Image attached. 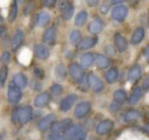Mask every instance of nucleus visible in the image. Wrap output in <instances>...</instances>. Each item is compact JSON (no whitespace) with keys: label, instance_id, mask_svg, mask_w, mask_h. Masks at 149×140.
<instances>
[{"label":"nucleus","instance_id":"53","mask_svg":"<svg viewBox=\"0 0 149 140\" xmlns=\"http://www.w3.org/2000/svg\"><path fill=\"white\" fill-rule=\"evenodd\" d=\"M88 124H89V125L87 126L88 129H93V127H94V123H93V121H88Z\"/></svg>","mask_w":149,"mask_h":140},{"label":"nucleus","instance_id":"39","mask_svg":"<svg viewBox=\"0 0 149 140\" xmlns=\"http://www.w3.org/2000/svg\"><path fill=\"white\" fill-rule=\"evenodd\" d=\"M0 60H1V62H2L3 64H7L10 62V53L7 51L3 52V54L1 55V57H0Z\"/></svg>","mask_w":149,"mask_h":140},{"label":"nucleus","instance_id":"33","mask_svg":"<svg viewBox=\"0 0 149 140\" xmlns=\"http://www.w3.org/2000/svg\"><path fill=\"white\" fill-rule=\"evenodd\" d=\"M82 38L81 32L79 30H72V33L70 34V42L72 44V45H77L80 42Z\"/></svg>","mask_w":149,"mask_h":140},{"label":"nucleus","instance_id":"5","mask_svg":"<svg viewBox=\"0 0 149 140\" xmlns=\"http://www.w3.org/2000/svg\"><path fill=\"white\" fill-rule=\"evenodd\" d=\"M72 125V121L70 119H64L62 121L56 122L53 123L51 126V131L52 133H56V134H61L64 133L70 126Z\"/></svg>","mask_w":149,"mask_h":140},{"label":"nucleus","instance_id":"1","mask_svg":"<svg viewBox=\"0 0 149 140\" xmlns=\"http://www.w3.org/2000/svg\"><path fill=\"white\" fill-rule=\"evenodd\" d=\"M129 9L127 6L122 4H118L112 8L111 10V18L112 20H114L116 22L122 23L126 20V18L128 17Z\"/></svg>","mask_w":149,"mask_h":140},{"label":"nucleus","instance_id":"7","mask_svg":"<svg viewBox=\"0 0 149 140\" xmlns=\"http://www.w3.org/2000/svg\"><path fill=\"white\" fill-rule=\"evenodd\" d=\"M78 99V95L77 94H68L60 101L59 104V108L62 113H65L68 109H70V107L74 105V103L77 101Z\"/></svg>","mask_w":149,"mask_h":140},{"label":"nucleus","instance_id":"41","mask_svg":"<svg viewBox=\"0 0 149 140\" xmlns=\"http://www.w3.org/2000/svg\"><path fill=\"white\" fill-rule=\"evenodd\" d=\"M34 75L37 79H43L44 78V71L40 68L34 69Z\"/></svg>","mask_w":149,"mask_h":140},{"label":"nucleus","instance_id":"25","mask_svg":"<svg viewBox=\"0 0 149 140\" xmlns=\"http://www.w3.org/2000/svg\"><path fill=\"white\" fill-rule=\"evenodd\" d=\"M141 117H142V115L138 111H136V109H130L125 115V121L128 122V123H133V122H136L138 120H140Z\"/></svg>","mask_w":149,"mask_h":140},{"label":"nucleus","instance_id":"4","mask_svg":"<svg viewBox=\"0 0 149 140\" xmlns=\"http://www.w3.org/2000/svg\"><path fill=\"white\" fill-rule=\"evenodd\" d=\"M59 9H60V13H61V15L64 20L68 21L72 18L74 13V5L68 1V0H61L59 3Z\"/></svg>","mask_w":149,"mask_h":140},{"label":"nucleus","instance_id":"17","mask_svg":"<svg viewBox=\"0 0 149 140\" xmlns=\"http://www.w3.org/2000/svg\"><path fill=\"white\" fill-rule=\"evenodd\" d=\"M142 75V68L140 64H134L133 66H131L130 70L128 72V80L130 82H135L136 80H138Z\"/></svg>","mask_w":149,"mask_h":140},{"label":"nucleus","instance_id":"6","mask_svg":"<svg viewBox=\"0 0 149 140\" xmlns=\"http://www.w3.org/2000/svg\"><path fill=\"white\" fill-rule=\"evenodd\" d=\"M87 83L89 85V87L94 90L95 92H99L103 89L104 85H103V82L101 81V79L99 77H97L95 74L93 73H90L87 77Z\"/></svg>","mask_w":149,"mask_h":140},{"label":"nucleus","instance_id":"26","mask_svg":"<svg viewBox=\"0 0 149 140\" xmlns=\"http://www.w3.org/2000/svg\"><path fill=\"white\" fill-rule=\"evenodd\" d=\"M142 94H143L142 88H140V87H136V88L133 90L132 94H131V96L129 97V99H128L129 104H136V103L139 101V99L141 98Z\"/></svg>","mask_w":149,"mask_h":140},{"label":"nucleus","instance_id":"29","mask_svg":"<svg viewBox=\"0 0 149 140\" xmlns=\"http://www.w3.org/2000/svg\"><path fill=\"white\" fill-rule=\"evenodd\" d=\"M118 78V70L116 68H111L107 71V73L105 74V79L107 81V83L112 84L114 83Z\"/></svg>","mask_w":149,"mask_h":140},{"label":"nucleus","instance_id":"15","mask_svg":"<svg viewBox=\"0 0 149 140\" xmlns=\"http://www.w3.org/2000/svg\"><path fill=\"white\" fill-rule=\"evenodd\" d=\"M103 27H104L103 21L101 19H99V18H96L93 21L90 22L89 26H88V31L91 34L96 35V34H99L103 30Z\"/></svg>","mask_w":149,"mask_h":140},{"label":"nucleus","instance_id":"54","mask_svg":"<svg viewBox=\"0 0 149 140\" xmlns=\"http://www.w3.org/2000/svg\"><path fill=\"white\" fill-rule=\"evenodd\" d=\"M145 131H147V132H149V123L147 124L146 126H145Z\"/></svg>","mask_w":149,"mask_h":140},{"label":"nucleus","instance_id":"46","mask_svg":"<svg viewBox=\"0 0 149 140\" xmlns=\"http://www.w3.org/2000/svg\"><path fill=\"white\" fill-rule=\"evenodd\" d=\"M85 1L87 2V4L89 5V6L94 7V6H97V5L99 4L100 0H85Z\"/></svg>","mask_w":149,"mask_h":140},{"label":"nucleus","instance_id":"40","mask_svg":"<svg viewBox=\"0 0 149 140\" xmlns=\"http://www.w3.org/2000/svg\"><path fill=\"white\" fill-rule=\"evenodd\" d=\"M104 50H105L106 54H107L108 56L116 55V48H114L112 45H106L105 47H104Z\"/></svg>","mask_w":149,"mask_h":140},{"label":"nucleus","instance_id":"27","mask_svg":"<svg viewBox=\"0 0 149 140\" xmlns=\"http://www.w3.org/2000/svg\"><path fill=\"white\" fill-rule=\"evenodd\" d=\"M95 62V57L92 53L88 52L81 56V64L83 68H90L93 64V62Z\"/></svg>","mask_w":149,"mask_h":140},{"label":"nucleus","instance_id":"34","mask_svg":"<svg viewBox=\"0 0 149 140\" xmlns=\"http://www.w3.org/2000/svg\"><path fill=\"white\" fill-rule=\"evenodd\" d=\"M7 73H8V69L4 64V66H1V69H0V85L1 86H4L5 81H6L7 78Z\"/></svg>","mask_w":149,"mask_h":140},{"label":"nucleus","instance_id":"32","mask_svg":"<svg viewBox=\"0 0 149 140\" xmlns=\"http://www.w3.org/2000/svg\"><path fill=\"white\" fill-rule=\"evenodd\" d=\"M113 99L122 104V103L125 102L126 99H127L126 91L123 90V89H118V90H116L113 92Z\"/></svg>","mask_w":149,"mask_h":140},{"label":"nucleus","instance_id":"45","mask_svg":"<svg viewBox=\"0 0 149 140\" xmlns=\"http://www.w3.org/2000/svg\"><path fill=\"white\" fill-rule=\"evenodd\" d=\"M120 103L114 100L113 102L110 104V111H116L118 108H120Z\"/></svg>","mask_w":149,"mask_h":140},{"label":"nucleus","instance_id":"3","mask_svg":"<svg viewBox=\"0 0 149 140\" xmlns=\"http://www.w3.org/2000/svg\"><path fill=\"white\" fill-rule=\"evenodd\" d=\"M68 72H70L72 78L74 79L76 82L81 83L83 82L84 77H85V72H84L83 68L78 64H72L68 66Z\"/></svg>","mask_w":149,"mask_h":140},{"label":"nucleus","instance_id":"51","mask_svg":"<svg viewBox=\"0 0 149 140\" xmlns=\"http://www.w3.org/2000/svg\"><path fill=\"white\" fill-rule=\"evenodd\" d=\"M125 1H126V0H110V2H111V4H116V5L120 4V3L125 2Z\"/></svg>","mask_w":149,"mask_h":140},{"label":"nucleus","instance_id":"30","mask_svg":"<svg viewBox=\"0 0 149 140\" xmlns=\"http://www.w3.org/2000/svg\"><path fill=\"white\" fill-rule=\"evenodd\" d=\"M17 13H19V8H17V0H13V4H11L10 10L8 13V21L9 23H13L17 17Z\"/></svg>","mask_w":149,"mask_h":140},{"label":"nucleus","instance_id":"18","mask_svg":"<svg viewBox=\"0 0 149 140\" xmlns=\"http://www.w3.org/2000/svg\"><path fill=\"white\" fill-rule=\"evenodd\" d=\"M43 42L45 44H48V45H51V44L54 43L56 39V29L53 27H50L44 32L43 34Z\"/></svg>","mask_w":149,"mask_h":140},{"label":"nucleus","instance_id":"55","mask_svg":"<svg viewBox=\"0 0 149 140\" xmlns=\"http://www.w3.org/2000/svg\"><path fill=\"white\" fill-rule=\"evenodd\" d=\"M2 22H3V20H2V18L0 17V26L2 25Z\"/></svg>","mask_w":149,"mask_h":140},{"label":"nucleus","instance_id":"31","mask_svg":"<svg viewBox=\"0 0 149 140\" xmlns=\"http://www.w3.org/2000/svg\"><path fill=\"white\" fill-rule=\"evenodd\" d=\"M54 74H55V77L58 79V80H64L66 77V70L65 66L62 64H59L55 66V70H54Z\"/></svg>","mask_w":149,"mask_h":140},{"label":"nucleus","instance_id":"47","mask_svg":"<svg viewBox=\"0 0 149 140\" xmlns=\"http://www.w3.org/2000/svg\"><path fill=\"white\" fill-rule=\"evenodd\" d=\"M143 88L145 90H149V74L145 77L144 81H143Z\"/></svg>","mask_w":149,"mask_h":140},{"label":"nucleus","instance_id":"42","mask_svg":"<svg viewBox=\"0 0 149 140\" xmlns=\"http://www.w3.org/2000/svg\"><path fill=\"white\" fill-rule=\"evenodd\" d=\"M48 140H66V139H65V137L61 136L60 134L52 133L48 136Z\"/></svg>","mask_w":149,"mask_h":140},{"label":"nucleus","instance_id":"37","mask_svg":"<svg viewBox=\"0 0 149 140\" xmlns=\"http://www.w3.org/2000/svg\"><path fill=\"white\" fill-rule=\"evenodd\" d=\"M34 8H35V3L34 2L28 3V4L26 5L25 9H24V15H30V13H32V11L34 10Z\"/></svg>","mask_w":149,"mask_h":140},{"label":"nucleus","instance_id":"12","mask_svg":"<svg viewBox=\"0 0 149 140\" xmlns=\"http://www.w3.org/2000/svg\"><path fill=\"white\" fill-rule=\"evenodd\" d=\"M113 128V122L110 120H104L100 122L96 127V133L98 135H105Z\"/></svg>","mask_w":149,"mask_h":140},{"label":"nucleus","instance_id":"22","mask_svg":"<svg viewBox=\"0 0 149 140\" xmlns=\"http://www.w3.org/2000/svg\"><path fill=\"white\" fill-rule=\"evenodd\" d=\"M144 35H145L144 29H143L142 27L137 28V29L134 31V33H133L132 37H131V43H132L133 45H138V44L143 40Z\"/></svg>","mask_w":149,"mask_h":140},{"label":"nucleus","instance_id":"28","mask_svg":"<svg viewBox=\"0 0 149 140\" xmlns=\"http://www.w3.org/2000/svg\"><path fill=\"white\" fill-rule=\"evenodd\" d=\"M88 20V13L86 10H81L74 18V25L77 27H82L86 24Z\"/></svg>","mask_w":149,"mask_h":140},{"label":"nucleus","instance_id":"16","mask_svg":"<svg viewBox=\"0 0 149 140\" xmlns=\"http://www.w3.org/2000/svg\"><path fill=\"white\" fill-rule=\"evenodd\" d=\"M24 38H25L24 32L22 31L21 29L17 30L13 37V40H11V48H13V51H17V50L21 47V45L23 44Z\"/></svg>","mask_w":149,"mask_h":140},{"label":"nucleus","instance_id":"52","mask_svg":"<svg viewBox=\"0 0 149 140\" xmlns=\"http://www.w3.org/2000/svg\"><path fill=\"white\" fill-rule=\"evenodd\" d=\"M139 2V0H130V3L132 6H136L137 4H138Z\"/></svg>","mask_w":149,"mask_h":140},{"label":"nucleus","instance_id":"50","mask_svg":"<svg viewBox=\"0 0 149 140\" xmlns=\"http://www.w3.org/2000/svg\"><path fill=\"white\" fill-rule=\"evenodd\" d=\"M5 33H6V28L0 26V38H2L5 35Z\"/></svg>","mask_w":149,"mask_h":140},{"label":"nucleus","instance_id":"36","mask_svg":"<svg viewBox=\"0 0 149 140\" xmlns=\"http://www.w3.org/2000/svg\"><path fill=\"white\" fill-rule=\"evenodd\" d=\"M110 6H111V2H110V1H107V0H105V1H104V2L101 4V6H100V11H101V13L106 15V13L109 11Z\"/></svg>","mask_w":149,"mask_h":140},{"label":"nucleus","instance_id":"8","mask_svg":"<svg viewBox=\"0 0 149 140\" xmlns=\"http://www.w3.org/2000/svg\"><path fill=\"white\" fill-rule=\"evenodd\" d=\"M34 53H35L36 57L39 58V60H47L50 55V50L45 44H42V43H39V44H36L34 46Z\"/></svg>","mask_w":149,"mask_h":140},{"label":"nucleus","instance_id":"13","mask_svg":"<svg viewBox=\"0 0 149 140\" xmlns=\"http://www.w3.org/2000/svg\"><path fill=\"white\" fill-rule=\"evenodd\" d=\"M96 43H97V37H86L80 40V42L77 44V47L79 50H87L95 46Z\"/></svg>","mask_w":149,"mask_h":140},{"label":"nucleus","instance_id":"57","mask_svg":"<svg viewBox=\"0 0 149 140\" xmlns=\"http://www.w3.org/2000/svg\"><path fill=\"white\" fill-rule=\"evenodd\" d=\"M148 118H149V113H148Z\"/></svg>","mask_w":149,"mask_h":140},{"label":"nucleus","instance_id":"21","mask_svg":"<svg viewBox=\"0 0 149 140\" xmlns=\"http://www.w3.org/2000/svg\"><path fill=\"white\" fill-rule=\"evenodd\" d=\"M13 83L17 86L19 89H25L27 87V84H28V81H27V78L24 74L22 73H17L13 76Z\"/></svg>","mask_w":149,"mask_h":140},{"label":"nucleus","instance_id":"23","mask_svg":"<svg viewBox=\"0 0 149 140\" xmlns=\"http://www.w3.org/2000/svg\"><path fill=\"white\" fill-rule=\"evenodd\" d=\"M95 64L98 69L104 70V69H107L110 66V60L103 54H97L95 56Z\"/></svg>","mask_w":149,"mask_h":140},{"label":"nucleus","instance_id":"35","mask_svg":"<svg viewBox=\"0 0 149 140\" xmlns=\"http://www.w3.org/2000/svg\"><path fill=\"white\" fill-rule=\"evenodd\" d=\"M62 91H63V89H62L61 85L53 84L51 86V93L54 95V96H59V95H61Z\"/></svg>","mask_w":149,"mask_h":140},{"label":"nucleus","instance_id":"56","mask_svg":"<svg viewBox=\"0 0 149 140\" xmlns=\"http://www.w3.org/2000/svg\"><path fill=\"white\" fill-rule=\"evenodd\" d=\"M19 2H24V1H25V0H19Z\"/></svg>","mask_w":149,"mask_h":140},{"label":"nucleus","instance_id":"24","mask_svg":"<svg viewBox=\"0 0 149 140\" xmlns=\"http://www.w3.org/2000/svg\"><path fill=\"white\" fill-rule=\"evenodd\" d=\"M82 130H83V128H82L81 125H72L65 131V136L64 137H65L66 140H72Z\"/></svg>","mask_w":149,"mask_h":140},{"label":"nucleus","instance_id":"20","mask_svg":"<svg viewBox=\"0 0 149 140\" xmlns=\"http://www.w3.org/2000/svg\"><path fill=\"white\" fill-rule=\"evenodd\" d=\"M50 21V15L47 11H40L36 17V24L38 27H45Z\"/></svg>","mask_w":149,"mask_h":140},{"label":"nucleus","instance_id":"10","mask_svg":"<svg viewBox=\"0 0 149 140\" xmlns=\"http://www.w3.org/2000/svg\"><path fill=\"white\" fill-rule=\"evenodd\" d=\"M56 116L54 113H49V115L45 116L41 121L38 123V129L40 131H46L47 129L51 128L52 124L55 122Z\"/></svg>","mask_w":149,"mask_h":140},{"label":"nucleus","instance_id":"49","mask_svg":"<svg viewBox=\"0 0 149 140\" xmlns=\"http://www.w3.org/2000/svg\"><path fill=\"white\" fill-rule=\"evenodd\" d=\"M32 88H33L34 90H39V89L41 88V84H40L39 82H33L32 83Z\"/></svg>","mask_w":149,"mask_h":140},{"label":"nucleus","instance_id":"19","mask_svg":"<svg viewBox=\"0 0 149 140\" xmlns=\"http://www.w3.org/2000/svg\"><path fill=\"white\" fill-rule=\"evenodd\" d=\"M49 101H50V95L47 92L40 93L35 98V106L42 108V107L46 106L49 103Z\"/></svg>","mask_w":149,"mask_h":140},{"label":"nucleus","instance_id":"58","mask_svg":"<svg viewBox=\"0 0 149 140\" xmlns=\"http://www.w3.org/2000/svg\"><path fill=\"white\" fill-rule=\"evenodd\" d=\"M17 140H19V139H17Z\"/></svg>","mask_w":149,"mask_h":140},{"label":"nucleus","instance_id":"38","mask_svg":"<svg viewBox=\"0 0 149 140\" xmlns=\"http://www.w3.org/2000/svg\"><path fill=\"white\" fill-rule=\"evenodd\" d=\"M19 111H21V107H17V108L13 109V113H11V119H13V123H17L19 119Z\"/></svg>","mask_w":149,"mask_h":140},{"label":"nucleus","instance_id":"14","mask_svg":"<svg viewBox=\"0 0 149 140\" xmlns=\"http://www.w3.org/2000/svg\"><path fill=\"white\" fill-rule=\"evenodd\" d=\"M32 116H33V109L32 106L27 105V106L21 107V111H19V122L24 125V124H27L30 120L32 119Z\"/></svg>","mask_w":149,"mask_h":140},{"label":"nucleus","instance_id":"44","mask_svg":"<svg viewBox=\"0 0 149 140\" xmlns=\"http://www.w3.org/2000/svg\"><path fill=\"white\" fill-rule=\"evenodd\" d=\"M86 137H87V133H86V131L82 130L81 132H79V133L77 134V136H76L72 140H85Z\"/></svg>","mask_w":149,"mask_h":140},{"label":"nucleus","instance_id":"2","mask_svg":"<svg viewBox=\"0 0 149 140\" xmlns=\"http://www.w3.org/2000/svg\"><path fill=\"white\" fill-rule=\"evenodd\" d=\"M22 96H23V94H22L21 89L17 86H15L13 83H11L8 87V90H7V98H8L9 103L17 104L22 99Z\"/></svg>","mask_w":149,"mask_h":140},{"label":"nucleus","instance_id":"48","mask_svg":"<svg viewBox=\"0 0 149 140\" xmlns=\"http://www.w3.org/2000/svg\"><path fill=\"white\" fill-rule=\"evenodd\" d=\"M143 54H144L145 58L147 60V62H149V45L146 46V47L144 48V51H143Z\"/></svg>","mask_w":149,"mask_h":140},{"label":"nucleus","instance_id":"11","mask_svg":"<svg viewBox=\"0 0 149 140\" xmlns=\"http://www.w3.org/2000/svg\"><path fill=\"white\" fill-rule=\"evenodd\" d=\"M114 44H116V48L118 49V52L123 53L127 50L128 48V42H127L126 38L120 33H116L113 36Z\"/></svg>","mask_w":149,"mask_h":140},{"label":"nucleus","instance_id":"43","mask_svg":"<svg viewBox=\"0 0 149 140\" xmlns=\"http://www.w3.org/2000/svg\"><path fill=\"white\" fill-rule=\"evenodd\" d=\"M56 2H57V0H44L43 4L44 6L48 7V8H53L55 6Z\"/></svg>","mask_w":149,"mask_h":140},{"label":"nucleus","instance_id":"9","mask_svg":"<svg viewBox=\"0 0 149 140\" xmlns=\"http://www.w3.org/2000/svg\"><path fill=\"white\" fill-rule=\"evenodd\" d=\"M90 109H91V103L88 102V101H83L76 106L74 111V116L78 119H81L89 113Z\"/></svg>","mask_w":149,"mask_h":140}]
</instances>
